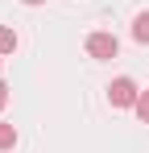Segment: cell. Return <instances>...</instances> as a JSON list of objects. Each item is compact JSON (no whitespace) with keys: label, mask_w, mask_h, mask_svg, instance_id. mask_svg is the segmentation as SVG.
Segmentation results:
<instances>
[{"label":"cell","mask_w":149,"mask_h":153,"mask_svg":"<svg viewBox=\"0 0 149 153\" xmlns=\"http://www.w3.org/2000/svg\"><path fill=\"white\" fill-rule=\"evenodd\" d=\"M137 100H141V91H137V83L128 75L108 83V103H112V108H137Z\"/></svg>","instance_id":"6da1fadb"},{"label":"cell","mask_w":149,"mask_h":153,"mask_svg":"<svg viewBox=\"0 0 149 153\" xmlns=\"http://www.w3.org/2000/svg\"><path fill=\"white\" fill-rule=\"evenodd\" d=\"M87 54H91L95 62H108V58H116V54H120V42H116V33H104V29H99V33H91V37H87Z\"/></svg>","instance_id":"7a4b0ae2"},{"label":"cell","mask_w":149,"mask_h":153,"mask_svg":"<svg viewBox=\"0 0 149 153\" xmlns=\"http://www.w3.org/2000/svg\"><path fill=\"white\" fill-rule=\"evenodd\" d=\"M133 37H137L141 46H149V13H137V17H133Z\"/></svg>","instance_id":"3957f363"},{"label":"cell","mask_w":149,"mask_h":153,"mask_svg":"<svg viewBox=\"0 0 149 153\" xmlns=\"http://www.w3.org/2000/svg\"><path fill=\"white\" fill-rule=\"evenodd\" d=\"M8 149H17V128L0 124V153H8Z\"/></svg>","instance_id":"277c9868"},{"label":"cell","mask_w":149,"mask_h":153,"mask_svg":"<svg viewBox=\"0 0 149 153\" xmlns=\"http://www.w3.org/2000/svg\"><path fill=\"white\" fill-rule=\"evenodd\" d=\"M13 50H17V33L8 25H0V54H13Z\"/></svg>","instance_id":"5b68a950"},{"label":"cell","mask_w":149,"mask_h":153,"mask_svg":"<svg viewBox=\"0 0 149 153\" xmlns=\"http://www.w3.org/2000/svg\"><path fill=\"white\" fill-rule=\"evenodd\" d=\"M137 116H141V124H149V87L141 91V100H137V108H133Z\"/></svg>","instance_id":"8992f818"},{"label":"cell","mask_w":149,"mask_h":153,"mask_svg":"<svg viewBox=\"0 0 149 153\" xmlns=\"http://www.w3.org/2000/svg\"><path fill=\"white\" fill-rule=\"evenodd\" d=\"M4 103H8V87L0 83V112H4Z\"/></svg>","instance_id":"52a82bcc"},{"label":"cell","mask_w":149,"mask_h":153,"mask_svg":"<svg viewBox=\"0 0 149 153\" xmlns=\"http://www.w3.org/2000/svg\"><path fill=\"white\" fill-rule=\"evenodd\" d=\"M21 4H29V8H33V4H46V0H21Z\"/></svg>","instance_id":"ba28073f"},{"label":"cell","mask_w":149,"mask_h":153,"mask_svg":"<svg viewBox=\"0 0 149 153\" xmlns=\"http://www.w3.org/2000/svg\"><path fill=\"white\" fill-rule=\"evenodd\" d=\"M0 58H4V54H0Z\"/></svg>","instance_id":"9c48e42d"}]
</instances>
